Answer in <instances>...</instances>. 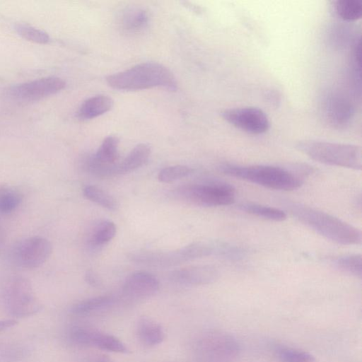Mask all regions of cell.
Instances as JSON below:
<instances>
[{"mask_svg":"<svg viewBox=\"0 0 362 362\" xmlns=\"http://www.w3.org/2000/svg\"><path fill=\"white\" fill-rule=\"evenodd\" d=\"M114 298L110 296H100L87 298L74 304L71 313L77 315H86L112 305Z\"/></svg>","mask_w":362,"mask_h":362,"instance_id":"603a6c76","label":"cell"},{"mask_svg":"<svg viewBox=\"0 0 362 362\" xmlns=\"http://www.w3.org/2000/svg\"><path fill=\"white\" fill-rule=\"evenodd\" d=\"M22 197L15 191L4 190L0 192V214L13 211L21 204Z\"/></svg>","mask_w":362,"mask_h":362,"instance_id":"f546056e","label":"cell"},{"mask_svg":"<svg viewBox=\"0 0 362 362\" xmlns=\"http://www.w3.org/2000/svg\"><path fill=\"white\" fill-rule=\"evenodd\" d=\"M151 151V147L146 144L135 146L122 160L117 163V175L130 173L141 167L148 160Z\"/></svg>","mask_w":362,"mask_h":362,"instance_id":"2e32d148","label":"cell"},{"mask_svg":"<svg viewBox=\"0 0 362 362\" xmlns=\"http://www.w3.org/2000/svg\"><path fill=\"white\" fill-rule=\"evenodd\" d=\"M16 30L23 38L32 42L47 44L50 41L46 32L29 25L18 24L16 26Z\"/></svg>","mask_w":362,"mask_h":362,"instance_id":"f1b7e54d","label":"cell"},{"mask_svg":"<svg viewBox=\"0 0 362 362\" xmlns=\"http://www.w3.org/2000/svg\"><path fill=\"white\" fill-rule=\"evenodd\" d=\"M90 346L115 353H127L128 351L125 344L115 336L95 331L93 332Z\"/></svg>","mask_w":362,"mask_h":362,"instance_id":"cb8c5ba5","label":"cell"},{"mask_svg":"<svg viewBox=\"0 0 362 362\" xmlns=\"http://www.w3.org/2000/svg\"><path fill=\"white\" fill-rule=\"evenodd\" d=\"M3 299L9 314L16 317H28L40 310L30 283L22 276H12L6 281Z\"/></svg>","mask_w":362,"mask_h":362,"instance_id":"8992f818","label":"cell"},{"mask_svg":"<svg viewBox=\"0 0 362 362\" xmlns=\"http://www.w3.org/2000/svg\"><path fill=\"white\" fill-rule=\"evenodd\" d=\"M320 109L325 122L335 129L349 127L355 115V108L351 101L337 91H329L323 95Z\"/></svg>","mask_w":362,"mask_h":362,"instance_id":"30bf717a","label":"cell"},{"mask_svg":"<svg viewBox=\"0 0 362 362\" xmlns=\"http://www.w3.org/2000/svg\"><path fill=\"white\" fill-rule=\"evenodd\" d=\"M65 81L57 76H47L13 86L11 96L21 101H35L63 90Z\"/></svg>","mask_w":362,"mask_h":362,"instance_id":"7c38bea8","label":"cell"},{"mask_svg":"<svg viewBox=\"0 0 362 362\" xmlns=\"http://www.w3.org/2000/svg\"><path fill=\"white\" fill-rule=\"evenodd\" d=\"M113 100L105 95H98L86 99L79 107L77 117L81 119H90L111 110Z\"/></svg>","mask_w":362,"mask_h":362,"instance_id":"e0dca14e","label":"cell"},{"mask_svg":"<svg viewBox=\"0 0 362 362\" xmlns=\"http://www.w3.org/2000/svg\"><path fill=\"white\" fill-rule=\"evenodd\" d=\"M332 263L339 269L358 279L362 276V258L359 254L347 255L333 259Z\"/></svg>","mask_w":362,"mask_h":362,"instance_id":"4316f807","label":"cell"},{"mask_svg":"<svg viewBox=\"0 0 362 362\" xmlns=\"http://www.w3.org/2000/svg\"><path fill=\"white\" fill-rule=\"evenodd\" d=\"M117 232L114 222L102 220L91 228L88 235V243L93 247L103 246L113 239Z\"/></svg>","mask_w":362,"mask_h":362,"instance_id":"ffe728a7","label":"cell"},{"mask_svg":"<svg viewBox=\"0 0 362 362\" xmlns=\"http://www.w3.org/2000/svg\"><path fill=\"white\" fill-rule=\"evenodd\" d=\"M52 250V245L47 239L40 236L30 237L16 245L13 258L23 268H37L48 259Z\"/></svg>","mask_w":362,"mask_h":362,"instance_id":"8fae6325","label":"cell"},{"mask_svg":"<svg viewBox=\"0 0 362 362\" xmlns=\"http://www.w3.org/2000/svg\"><path fill=\"white\" fill-rule=\"evenodd\" d=\"M86 282L92 286H98L100 284L98 276L91 270L87 271L85 275Z\"/></svg>","mask_w":362,"mask_h":362,"instance_id":"1f68e13d","label":"cell"},{"mask_svg":"<svg viewBox=\"0 0 362 362\" xmlns=\"http://www.w3.org/2000/svg\"><path fill=\"white\" fill-rule=\"evenodd\" d=\"M337 14L346 21H354L362 16V2L359 0H337L334 1Z\"/></svg>","mask_w":362,"mask_h":362,"instance_id":"484cf974","label":"cell"},{"mask_svg":"<svg viewBox=\"0 0 362 362\" xmlns=\"http://www.w3.org/2000/svg\"><path fill=\"white\" fill-rule=\"evenodd\" d=\"M117 23L122 32L136 34L145 29L149 21V16L144 9L128 6L119 11L117 15Z\"/></svg>","mask_w":362,"mask_h":362,"instance_id":"9a60e30c","label":"cell"},{"mask_svg":"<svg viewBox=\"0 0 362 362\" xmlns=\"http://www.w3.org/2000/svg\"><path fill=\"white\" fill-rule=\"evenodd\" d=\"M296 148L320 163L354 170L362 167L361 148L355 144L304 139L296 144Z\"/></svg>","mask_w":362,"mask_h":362,"instance_id":"277c9868","label":"cell"},{"mask_svg":"<svg viewBox=\"0 0 362 362\" xmlns=\"http://www.w3.org/2000/svg\"><path fill=\"white\" fill-rule=\"evenodd\" d=\"M218 271L211 265H197L172 271L169 279L174 283L185 286H202L214 282Z\"/></svg>","mask_w":362,"mask_h":362,"instance_id":"5bb4252c","label":"cell"},{"mask_svg":"<svg viewBox=\"0 0 362 362\" xmlns=\"http://www.w3.org/2000/svg\"><path fill=\"white\" fill-rule=\"evenodd\" d=\"M284 206L299 221L331 241L344 245L361 243V230L337 217L288 200L284 202Z\"/></svg>","mask_w":362,"mask_h":362,"instance_id":"6da1fadb","label":"cell"},{"mask_svg":"<svg viewBox=\"0 0 362 362\" xmlns=\"http://www.w3.org/2000/svg\"><path fill=\"white\" fill-rule=\"evenodd\" d=\"M272 350L280 362H316L315 358L307 351L281 344H273Z\"/></svg>","mask_w":362,"mask_h":362,"instance_id":"7402d4cb","label":"cell"},{"mask_svg":"<svg viewBox=\"0 0 362 362\" xmlns=\"http://www.w3.org/2000/svg\"><path fill=\"white\" fill-rule=\"evenodd\" d=\"M127 258L138 264L153 267H168L197 259L194 243L173 250H138L128 254Z\"/></svg>","mask_w":362,"mask_h":362,"instance_id":"ba28073f","label":"cell"},{"mask_svg":"<svg viewBox=\"0 0 362 362\" xmlns=\"http://www.w3.org/2000/svg\"><path fill=\"white\" fill-rule=\"evenodd\" d=\"M238 207L246 213L273 221H282L287 216L286 212L280 209L256 203H242Z\"/></svg>","mask_w":362,"mask_h":362,"instance_id":"44dd1931","label":"cell"},{"mask_svg":"<svg viewBox=\"0 0 362 362\" xmlns=\"http://www.w3.org/2000/svg\"><path fill=\"white\" fill-rule=\"evenodd\" d=\"M240 349L236 339L221 331L207 333L199 344L201 357L206 362H235Z\"/></svg>","mask_w":362,"mask_h":362,"instance_id":"52a82bcc","label":"cell"},{"mask_svg":"<svg viewBox=\"0 0 362 362\" xmlns=\"http://www.w3.org/2000/svg\"><path fill=\"white\" fill-rule=\"evenodd\" d=\"M159 288L160 282L155 275L147 272L138 271L126 278L122 293L130 298L142 299L153 296Z\"/></svg>","mask_w":362,"mask_h":362,"instance_id":"4fadbf2b","label":"cell"},{"mask_svg":"<svg viewBox=\"0 0 362 362\" xmlns=\"http://www.w3.org/2000/svg\"><path fill=\"white\" fill-rule=\"evenodd\" d=\"M17 324V321L14 319L0 320V332L6 329Z\"/></svg>","mask_w":362,"mask_h":362,"instance_id":"d6a6232c","label":"cell"},{"mask_svg":"<svg viewBox=\"0 0 362 362\" xmlns=\"http://www.w3.org/2000/svg\"><path fill=\"white\" fill-rule=\"evenodd\" d=\"M119 140L116 136L106 137L93 154L88 157L95 163L105 165H111L119 159Z\"/></svg>","mask_w":362,"mask_h":362,"instance_id":"d6986e66","label":"cell"},{"mask_svg":"<svg viewBox=\"0 0 362 362\" xmlns=\"http://www.w3.org/2000/svg\"><path fill=\"white\" fill-rule=\"evenodd\" d=\"M93 332V330L90 329L75 326L69 329L68 337L72 343L76 345L90 346Z\"/></svg>","mask_w":362,"mask_h":362,"instance_id":"4dcf8cb0","label":"cell"},{"mask_svg":"<svg viewBox=\"0 0 362 362\" xmlns=\"http://www.w3.org/2000/svg\"><path fill=\"white\" fill-rule=\"evenodd\" d=\"M221 116L230 125L252 135L264 134L270 127L267 114L257 107L226 109L221 112Z\"/></svg>","mask_w":362,"mask_h":362,"instance_id":"9c48e42d","label":"cell"},{"mask_svg":"<svg viewBox=\"0 0 362 362\" xmlns=\"http://www.w3.org/2000/svg\"><path fill=\"white\" fill-rule=\"evenodd\" d=\"M137 334L144 344L150 346L160 344L165 339V332L160 325L146 317L139 319Z\"/></svg>","mask_w":362,"mask_h":362,"instance_id":"ac0fdd59","label":"cell"},{"mask_svg":"<svg viewBox=\"0 0 362 362\" xmlns=\"http://www.w3.org/2000/svg\"><path fill=\"white\" fill-rule=\"evenodd\" d=\"M98 362H112V361H111L109 358L103 356Z\"/></svg>","mask_w":362,"mask_h":362,"instance_id":"836d02e7","label":"cell"},{"mask_svg":"<svg viewBox=\"0 0 362 362\" xmlns=\"http://www.w3.org/2000/svg\"><path fill=\"white\" fill-rule=\"evenodd\" d=\"M173 196L203 206H227L235 202V189L228 183L211 182L180 187Z\"/></svg>","mask_w":362,"mask_h":362,"instance_id":"5b68a950","label":"cell"},{"mask_svg":"<svg viewBox=\"0 0 362 362\" xmlns=\"http://www.w3.org/2000/svg\"><path fill=\"white\" fill-rule=\"evenodd\" d=\"M192 172L193 169L187 165L168 166L160 170L158 174V180L161 182L168 183L185 177Z\"/></svg>","mask_w":362,"mask_h":362,"instance_id":"83f0119b","label":"cell"},{"mask_svg":"<svg viewBox=\"0 0 362 362\" xmlns=\"http://www.w3.org/2000/svg\"><path fill=\"white\" fill-rule=\"evenodd\" d=\"M107 84L117 90H135L163 87L170 90L177 89V81L172 71L156 62H144L129 69L110 75Z\"/></svg>","mask_w":362,"mask_h":362,"instance_id":"7a4b0ae2","label":"cell"},{"mask_svg":"<svg viewBox=\"0 0 362 362\" xmlns=\"http://www.w3.org/2000/svg\"><path fill=\"white\" fill-rule=\"evenodd\" d=\"M83 196L98 205L111 211L118 208L117 200L108 192L95 185H87L83 189Z\"/></svg>","mask_w":362,"mask_h":362,"instance_id":"d4e9b609","label":"cell"},{"mask_svg":"<svg viewBox=\"0 0 362 362\" xmlns=\"http://www.w3.org/2000/svg\"><path fill=\"white\" fill-rule=\"evenodd\" d=\"M219 169L227 175L276 190H295L303 185V180L298 175L278 166L223 163Z\"/></svg>","mask_w":362,"mask_h":362,"instance_id":"3957f363","label":"cell"}]
</instances>
